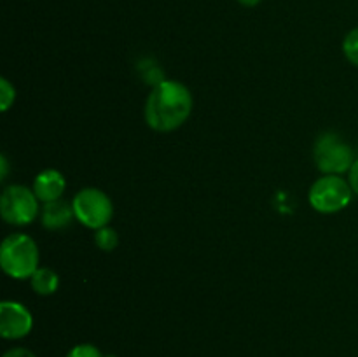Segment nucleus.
Returning <instances> with one entry per match:
<instances>
[{
	"mask_svg": "<svg viewBox=\"0 0 358 357\" xmlns=\"http://www.w3.org/2000/svg\"><path fill=\"white\" fill-rule=\"evenodd\" d=\"M192 111V94L178 80H161L145 102V121L154 132L180 128Z\"/></svg>",
	"mask_w": 358,
	"mask_h": 357,
	"instance_id": "f257e3e1",
	"label": "nucleus"
},
{
	"mask_svg": "<svg viewBox=\"0 0 358 357\" xmlns=\"http://www.w3.org/2000/svg\"><path fill=\"white\" fill-rule=\"evenodd\" d=\"M0 266L13 279H31L38 270V247L34 238L24 233L9 234L0 247Z\"/></svg>",
	"mask_w": 358,
	"mask_h": 357,
	"instance_id": "f03ea898",
	"label": "nucleus"
},
{
	"mask_svg": "<svg viewBox=\"0 0 358 357\" xmlns=\"http://www.w3.org/2000/svg\"><path fill=\"white\" fill-rule=\"evenodd\" d=\"M72 206L76 219L91 230H100V227L108 226L112 214H114L110 198L103 191L94 188L80 189L73 196Z\"/></svg>",
	"mask_w": 358,
	"mask_h": 357,
	"instance_id": "7ed1b4c3",
	"label": "nucleus"
},
{
	"mask_svg": "<svg viewBox=\"0 0 358 357\" xmlns=\"http://www.w3.org/2000/svg\"><path fill=\"white\" fill-rule=\"evenodd\" d=\"M352 186L339 175H324L310 189V203L317 212L336 214L352 202Z\"/></svg>",
	"mask_w": 358,
	"mask_h": 357,
	"instance_id": "20e7f679",
	"label": "nucleus"
},
{
	"mask_svg": "<svg viewBox=\"0 0 358 357\" xmlns=\"http://www.w3.org/2000/svg\"><path fill=\"white\" fill-rule=\"evenodd\" d=\"M315 163L325 175H341L355 163L353 150L341 136L325 133L315 144Z\"/></svg>",
	"mask_w": 358,
	"mask_h": 357,
	"instance_id": "39448f33",
	"label": "nucleus"
},
{
	"mask_svg": "<svg viewBox=\"0 0 358 357\" xmlns=\"http://www.w3.org/2000/svg\"><path fill=\"white\" fill-rule=\"evenodd\" d=\"M0 214L6 223L24 226L38 216V198L34 189L24 186H9L0 198Z\"/></svg>",
	"mask_w": 358,
	"mask_h": 357,
	"instance_id": "423d86ee",
	"label": "nucleus"
},
{
	"mask_svg": "<svg viewBox=\"0 0 358 357\" xmlns=\"http://www.w3.org/2000/svg\"><path fill=\"white\" fill-rule=\"evenodd\" d=\"M34 317L21 303L2 301L0 303V335L6 340H20L30 335Z\"/></svg>",
	"mask_w": 358,
	"mask_h": 357,
	"instance_id": "0eeeda50",
	"label": "nucleus"
},
{
	"mask_svg": "<svg viewBox=\"0 0 358 357\" xmlns=\"http://www.w3.org/2000/svg\"><path fill=\"white\" fill-rule=\"evenodd\" d=\"M65 186V177L58 170H44L35 177L34 192L38 202H56V200L62 198Z\"/></svg>",
	"mask_w": 358,
	"mask_h": 357,
	"instance_id": "6e6552de",
	"label": "nucleus"
},
{
	"mask_svg": "<svg viewBox=\"0 0 358 357\" xmlns=\"http://www.w3.org/2000/svg\"><path fill=\"white\" fill-rule=\"evenodd\" d=\"M42 224L48 230H63L70 224V220L73 219V206L72 203L63 202L62 198L56 200V202L45 203L44 209H42Z\"/></svg>",
	"mask_w": 358,
	"mask_h": 357,
	"instance_id": "1a4fd4ad",
	"label": "nucleus"
},
{
	"mask_svg": "<svg viewBox=\"0 0 358 357\" xmlns=\"http://www.w3.org/2000/svg\"><path fill=\"white\" fill-rule=\"evenodd\" d=\"M31 287L37 294L41 296H51L58 290L59 279L56 275V272H52L51 268H38L37 272L31 275Z\"/></svg>",
	"mask_w": 358,
	"mask_h": 357,
	"instance_id": "9d476101",
	"label": "nucleus"
},
{
	"mask_svg": "<svg viewBox=\"0 0 358 357\" xmlns=\"http://www.w3.org/2000/svg\"><path fill=\"white\" fill-rule=\"evenodd\" d=\"M94 244H96L98 248H101V251L110 252L117 247L119 237L117 233H115V230L105 226V227H100V230H96V234H94Z\"/></svg>",
	"mask_w": 358,
	"mask_h": 357,
	"instance_id": "9b49d317",
	"label": "nucleus"
},
{
	"mask_svg": "<svg viewBox=\"0 0 358 357\" xmlns=\"http://www.w3.org/2000/svg\"><path fill=\"white\" fill-rule=\"evenodd\" d=\"M343 52H345L346 59L353 65L358 66V28H353L343 42Z\"/></svg>",
	"mask_w": 358,
	"mask_h": 357,
	"instance_id": "f8f14e48",
	"label": "nucleus"
},
{
	"mask_svg": "<svg viewBox=\"0 0 358 357\" xmlns=\"http://www.w3.org/2000/svg\"><path fill=\"white\" fill-rule=\"evenodd\" d=\"M16 98V90L7 79H0V108L3 112L10 107V104Z\"/></svg>",
	"mask_w": 358,
	"mask_h": 357,
	"instance_id": "ddd939ff",
	"label": "nucleus"
},
{
	"mask_svg": "<svg viewBox=\"0 0 358 357\" xmlns=\"http://www.w3.org/2000/svg\"><path fill=\"white\" fill-rule=\"evenodd\" d=\"M66 357H105L103 354L100 352V349H96L91 343H83V345H76Z\"/></svg>",
	"mask_w": 358,
	"mask_h": 357,
	"instance_id": "4468645a",
	"label": "nucleus"
},
{
	"mask_svg": "<svg viewBox=\"0 0 358 357\" xmlns=\"http://www.w3.org/2000/svg\"><path fill=\"white\" fill-rule=\"evenodd\" d=\"M2 357H37L31 350L23 349V346H16V349H10L3 354Z\"/></svg>",
	"mask_w": 358,
	"mask_h": 357,
	"instance_id": "2eb2a0df",
	"label": "nucleus"
},
{
	"mask_svg": "<svg viewBox=\"0 0 358 357\" xmlns=\"http://www.w3.org/2000/svg\"><path fill=\"white\" fill-rule=\"evenodd\" d=\"M348 174H350L348 175L350 186H352L353 192H355V195H358V160H355V163L352 164V168H350Z\"/></svg>",
	"mask_w": 358,
	"mask_h": 357,
	"instance_id": "dca6fc26",
	"label": "nucleus"
},
{
	"mask_svg": "<svg viewBox=\"0 0 358 357\" xmlns=\"http://www.w3.org/2000/svg\"><path fill=\"white\" fill-rule=\"evenodd\" d=\"M238 2H240L241 6H245V7H255V6H259V4H261V0H238Z\"/></svg>",
	"mask_w": 358,
	"mask_h": 357,
	"instance_id": "f3484780",
	"label": "nucleus"
},
{
	"mask_svg": "<svg viewBox=\"0 0 358 357\" xmlns=\"http://www.w3.org/2000/svg\"><path fill=\"white\" fill-rule=\"evenodd\" d=\"M0 167H2V174H0V177L6 178V175H7V160H6V156L0 158Z\"/></svg>",
	"mask_w": 358,
	"mask_h": 357,
	"instance_id": "a211bd4d",
	"label": "nucleus"
},
{
	"mask_svg": "<svg viewBox=\"0 0 358 357\" xmlns=\"http://www.w3.org/2000/svg\"><path fill=\"white\" fill-rule=\"evenodd\" d=\"M105 357H114V356H105Z\"/></svg>",
	"mask_w": 358,
	"mask_h": 357,
	"instance_id": "6ab92c4d",
	"label": "nucleus"
}]
</instances>
